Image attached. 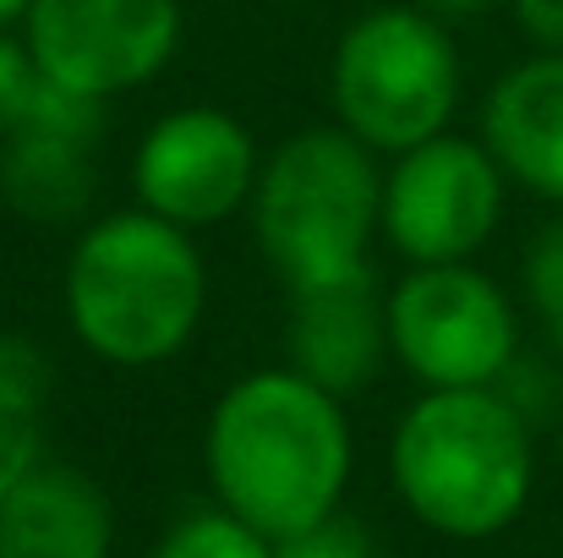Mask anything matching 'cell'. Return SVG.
<instances>
[{
	"mask_svg": "<svg viewBox=\"0 0 563 558\" xmlns=\"http://www.w3.org/2000/svg\"><path fill=\"white\" fill-rule=\"evenodd\" d=\"M60 302L77 346L104 368H165L191 346L208 307L197 236L148 208L88 219L71 241Z\"/></svg>",
	"mask_w": 563,
	"mask_h": 558,
	"instance_id": "2",
	"label": "cell"
},
{
	"mask_svg": "<svg viewBox=\"0 0 563 558\" xmlns=\"http://www.w3.org/2000/svg\"><path fill=\"white\" fill-rule=\"evenodd\" d=\"M49 351L33 340V335H0V394L27 405V411H44L49 405Z\"/></svg>",
	"mask_w": 563,
	"mask_h": 558,
	"instance_id": "18",
	"label": "cell"
},
{
	"mask_svg": "<svg viewBox=\"0 0 563 558\" xmlns=\"http://www.w3.org/2000/svg\"><path fill=\"white\" fill-rule=\"evenodd\" d=\"M181 33V0H33L22 17L38 72L104 105L154 83L176 61Z\"/></svg>",
	"mask_w": 563,
	"mask_h": 558,
	"instance_id": "8",
	"label": "cell"
},
{
	"mask_svg": "<svg viewBox=\"0 0 563 558\" xmlns=\"http://www.w3.org/2000/svg\"><path fill=\"white\" fill-rule=\"evenodd\" d=\"M388 357L421 389H493L520 357V313L476 263H421L383 291Z\"/></svg>",
	"mask_w": 563,
	"mask_h": 558,
	"instance_id": "6",
	"label": "cell"
},
{
	"mask_svg": "<svg viewBox=\"0 0 563 558\" xmlns=\"http://www.w3.org/2000/svg\"><path fill=\"white\" fill-rule=\"evenodd\" d=\"M356 438L345 400L296 368L235 378L202 427V477L213 504L257 526L268 543L345 510Z\"/></svg>",
	"mask_w": 563,
	"mask_h": 558,
	"instance_id": "1",
	"label": "cell"
},
{
	"mask_svg": "<svg viewBox=\"0 0 563 558\" xmlns=\"http://www.w3.org/2000/svg\"><path fill=\"white\" fill-rule=\"evenodd\" d=\"M383 362H388V313H383V291H377L373 269L351 274V280L290 291L285 368L351 400L383 372Z\"/></svg>",
	"mask_w": 563,
	"mask_h": 558,
	"instance_id": "10",
	"label": "cell"
},
{
	"mask_svg": "<svg viewBox=\"0 0 563 558\" xmlns=\"http://www.w3.org/2000/svg\"><path fill=\"white\" fill-rule=\"evenodd\" d=\"M257 171L263 154L241 116L219 105H181L143 132L132 154V192L137 208L197 236L224 225L230 214H246Z\"/></svg>",
	"mask_w": 563,
	"mask_h": 558,
	"instance_id": "9",
	"label": "cell"
},
{
	"mask_svg": "<svg viewBox=\"0 0 563 558\" xmlns=\"http://www.w3.org/2000/svg\"><path fill=\"white\" fill-rule=\"evenodd\" d=\"M416 6L454 28V22H476V17H487V11H498V6H509V0H416Z\"/></svg>",
	"mask_w": 563,
	"mask_h": 558,
	"instance_id": "22",
	"label": "cell"
},
{
	"mask_svg": "<svg viewBox=\"0 0 563 558\" xmlns=\"http://www.w3.org/2000/svg\"><path fill=\"white\" fill-rule=\"evenodd\" d=\"M38 83H44V72H38L33 50L22 44V33H0V143L27 121Z\"/></svg>",
	"mask_w": 563,
	"mask_h": 558,
	"instance_id": "20",
	"label": "cell"
},
{
	"mask_svg": "<svg viewBox=\"0 0 563 558\" xmlns=\"http://www.w3.org/2000/svg\"><path fill=\"white\" fill-rule=\"evenodd\" d=\"M27 6H33V0H0V33H11V28H22V17H27Z\"/></svg>",
	"mask_w": 563,
	"mask_h": 558,
	"instance_id": "23",
	"label": "cell"
},
{
	"mask_svg": "<svg viewBox=\"0 0 563 558\" xmlns=\"http://www.w3.org/2000/svg\"><path fill=\"white\" fill-rule=\"evenodd\" d=\"M504 197L509 176L487 143L443 132L383 165V241L405 258V269L471 263L493 241Z\"/></svg>",
	"mask_w": 563,
	"mask_h": 558,
	"instance_id": "7",
	"label": "cell"
},
{
	"mask_svg": "<svg viewBox=\"0 0 563 558\" xmlns=\"http://www.w3.org/2000/svg\"><path fill=\"white\" fill-rule=\"evenodd\" d=\"M274 558H377V543L367 532V521H356L351 510H334V515L279 537Z\"/></svg>",
	"mask_w": 563,
	"mask_h": 558,
	"instance_id": "17",
	"label": "cell"
},
{
	"mask_svg": "<svg viewBox=\"0 0 563 558\" xmlns=\"http://www.w3.org/2000/svg\"><path fill=\"white\" fill-rule=\"evenodd\" d=\"M148 558H274V543L224 504H202L170 521Z\"/></svg>",
	"mask_w": 563,
	"mask_h": 558,
	"instance_id": "14",
	"label": "cell"
},
{
	"mask_svg": "<svg viewBox=\"0 0 563 558\" xmlns=\"http://www.w3.org/2000/svg\"><path fill=\"white\" fill-rule=\"evenodd\" d=\"M44 460V411H27L0 394V499Z\"/></svg>",
	"mask_w": 563,
	"mask_h": 558,
	"instance_id": "19",
	"label": "cell"
},
{
	"mask_svg": "<svg viewBox=\"0 0 563 558\" xmlns=\"http://www.w3.org/2000/svg\"><path fill=\"white\" fill-rule=\"evenodd\" d=\"M482 143L509 186L563 208V55L537 50L509 66L482 105Z\"/></svg>",
	"mask_w": 563,
	"mask_h": 558,
	"instance_id": "11",
	"label": "cell"
},
{
	"mask_svg": "<svg viewBox=\"0 0 563 558\" xmlns=\"http://www.w3.org/2000/svg\"><path fill=\"white\" fill-rule=\"evenodd\" d=\"M509 11L531 33L537 50H559L563 55V0H509Z\"/></svg>",
	"mask_w": 563,
	"mask_h": 558,
	"instance_id": "21",
	"label": "cell"
},
{
	"mask_svg": "<svg viewBox=\"0 0 563 558\" xmlns=\"http://www.w3.org/2000/svg\"><path fill=\"white\" fill-rule=\"evenodd\" d=\"M93 143L16 127L0 143V197L33 225H77L93 208Z\"/></svg>",
	"mask_w": 563,
	"mask_h": 558,
	"instance_id": "13",
	"label": "cell"
},
{
	"mask_svg": "<svg viewBox=\"0 0 563 558\" xmlns=\"http://www.w3.org/2000/svg\"><path fill=\"white\" fill-rule=\"evenodd\" d=\"M553 444H559V460H563V416H559V427H553Z\"/></svg>",
	"mask_w": 563,
	"mask_h": 558,
	"instance_id": "24",
	"label": "cell"
},
{
	"mask_svg": "<svg viewBox=\"0 0 563 558\" xmlns=\"http://www.w3.org/2000/svg\"><path fill=\"white\" fill-rule=\"evenodd\" d=\"M526 296L553 340V357L563 362V219H548L526 247Z\"/></svg>",
	"mask_w": 563,
	"mask_h": 558,
	"instance_id": "15",
	"label": "cell"
},
{
	"mask_svg": "<svg viewBox=\"0 0 563 558\" xmlns=\"http://www.w3.org/2000/svg\"><path fill=\"white\" fill-rule=\"evenodd\" d=\"M246 219L285 291L367 274L383 236V154L340 121L301 127L263 160Z\"/></svg>",
	"mask_w": 563,
	"mask_h": 558,
	"instance_id": "4",
	"label": "cell"
},
{
	"mask_svg": "<svg viewBox=\"0 0 563 558\" xmlns=\"http://www.w3.org/2000/svg\"><path fill=\"white\" fill-rule=\"evenodd\" d=\"M399 504L438 537L509 532L537 488V433L498 389H421L388 438Z\"/></svg>",
	"mask_w": 563,
	"mask_h": 558,
	"instance_id": "3",
	"label": "cell"
},
{
	"mask_svg": "<svg viewBox=\"0 0 563 558\" xmlns=\"http://www.w3.org/2000/svg\"><path fill=\"white\" fill-rule=\"evenodd\" d=\"M0 558H115L104 488L66 460H38L0 499Z\"/></svg>",
	"mask_w": 563,
	"mask_h": 558,
	"instance_id": "12",
	"label": "cell"
},
{
	"mask_svg": "<svg viewBox=\"0 0 563 558\" xmlns=\"http://www.w3.org/2000/svg\"><path fill=\"white\" fill-rule=\"evenodd\" d=\"M520 416H526V427L531 433H542V427H559L563 416V362L553 368V362H542V357H515L509 368H504V378L493 383Z\"/></svg>",
	"mask_w": 563,
	"mask_h": 558,
	"instance_id": "16",
	"label": "cell"
},
{
	"mask_svg": "<svg viewBox=\"0 0 563 558\" xmlns=\"http://www.w3.org/2000/svg\"><path fill=\"white\" fill-rule=\"evenodd\" d=\"M460 83L465 66L454 28L421 6L362 11L329 61L334 121L383 160L443 138L460 110Z\"/></svg>",
	"mask_w": 563,
	"mask_h": 558,
	"instance_id": "5",
	"label": "cell"
}]
</instances>
